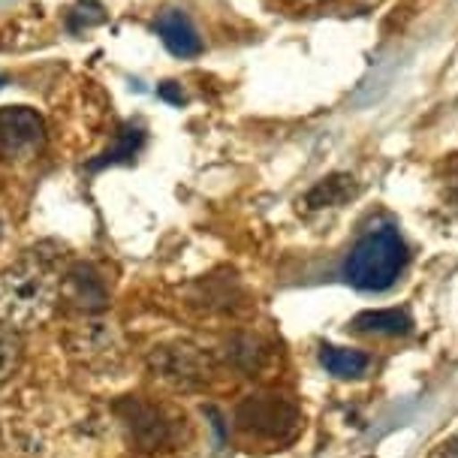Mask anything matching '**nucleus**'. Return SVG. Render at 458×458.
Masks as SVG:
<instances>
[{"instance_id": "6e6552de", "label": "nucleus", "mask_w": 458, "mask_h": 458, "mask_svg": "<svg viewBox=\"0 0 458 458\" xmlns=\"http://www.w3.org/2000/svg\"><path fill=\"white\" fill-rule=\"evenodd\" d=\"M61 299H67L72 308L85 310V314H97L109 301V286L94 266L79 263L61 277Z\"/></svg>"}, {"instance_id": "4468645a", "label": "nucleus", "mask_w": 458, "mask_h": 458, "mask_svg": "<svg viewBox=\"0 0 458 458\" xmlns=\"http://www.w3.org/2000/svg\"><path fill=\"white\" fill-rule=\"evenodd\" d=\"M21 365V335L0 323V383H6Z\"/></svg>"}, {"instance_id": "423d86ee", "label": "nucleus", "mask_w": 458, "mask_h": 458, "mask_svg": "<svg viewBox=\"0 0 458 458\" xmlns=\"http://www.w3.org/2000/svg\"><path fill=\"white\" fill-rule=\"evenodd\" d=\"M235 422L244 435L284 440L299 428V411L281 395H250L235 411Z\"/></svg>"}, {"instance_id": "f03ea898", "label": "nucleus", "mask_w": 458, "mask_h": 458, "mask_svg": "<svg viewBox=\"0 0 458 458\" xmlns=\"http://www.w3.org/2000/svg\"><path fill=\"white\" fill-rule=\"evenodd\" d=\"M407 266V244L401 242L395 229H380V233L365 235L350 253L344 275L356 290L380 293L395 284L401 268Z\"/></svg>"}, {"instance_id": "2eb2a0df", "label": "nucleus", "mask_w": 458, "mask_h": 458, "mask_svg": "<svg viewBox=\"0 0 458 458\" xmlns=\"http://www.w3.org/2000/svg\"><path fill=\"white\" fill-rule=\"evenodd\" d=\"M103 21H106V10L97 0H79L76 10L70 13V30H85Z\"/></svg>"}, {"instance_id": "20e7f679", "label": "nucleus", "mask_w": 458, "mask_h": 458, "mask_svg": "<svg viewBox=\"0 0 458 458\" xmlns=\"http://www.w3.org/2000/svg\"><path fill=\"white\" fill-rule=\"evenodd\" d=\"M151 374L160 383H166L169 389H202L208 386L211 374H215V365L211 359L202 353V350L191 347V344H166V347H157L148 359Z\"/></svg>"}, {"instance_id": "dca6fc26", "label": "nucleus", "mask_w": 458, "mask_h": 458, "mask_svg": "<svg viewBox=\"0 0 458 458\" xmlns=\"http://www.w3.org/2000/svg\"><path fill=\"white\" fill-rule=\"evenodd\" d=\"M157 94H160L166 103H172V106H182V103L187 100L184 91H182V85H175V81H163V85L157 88Z\"/></svg>"}, {"instance_id": "9b49d317", "label": "nucleus", "mask_w": 458, "mask_h": 458, "mask_svg": "<svg viewBox=\"0 0 458 458\" xmlns=\"http://www.w3.org/2000/svg\"><path fill=\"white\" fill-rule=\"evenodd\" d=\"M353 326L359 332H371V335H404L411 332V317L404 314V310H365V314H359Z\"/></svg>"}, {"instance_id": "f8f14e48", "label": "nucleus", "mask_w": 458, "mask_h": 458, "mask_svg": "<svg viewBox=\"0 0 458 458\" xmlns=\"http://www.w3.org/2000/svg\"><path fill=\"white\" fill-rule=\"evenodd\" d=\"M320 362H323L326 371L335 374V377H359V374H365V371H368L371 359H368L365 353H359V350L323 347Z\"/></svg>"}, {"instance_id": "1a4fd4ad", "label": "nucleus", "mask_w": 458, "mask_h": 458, "mask_svg": "<svg viewBox=\"0 0 458 458\" xmlns=\"http://www.w3.org/2000/svg\"><path fill=\"white\" fill-rule=\"evenodd\" d=\"M157 34L163 39V46H166L175 57H196L202 52V43H199V37H196L191 19L178 10H166L160 15Z\"/></svg>"}, {"instance_id": "7ed1b4c3", "label": "nucleus", "mask_w": 458, "mask_h": 458, "mask_svg": "<svg viewBox=\"0 0 458 458\" xmlns=\"http://www.w3.org/2000/svg\"><path fill=\"white\" fill-rule=\"evenodd\" d=\"M114 413H118L121 428L127 431V440L142 453H157L163 446H172L178 440V431H182V416L169 413L163 404H154V401L145 398H133L127 395L124 401L114 404Z\"/></svg>"}, {"instance_id": "a211bd4d", "label": "nucleus", "mask_w": 458, "mask_h": 458, "mask_svg": "<svg viewBox=\"0 0 458 458\" xmlns=\"http://www.w3.org/2000/svg\"><path fill=\"white\" fill-rule=\"evenodd\" d=\"M0 239H4V224H0Z\"/></svg>"}, {"instance_id": "ddd939ff", "label": "nucleus", "mask_w": 458, "mask_h": 458, "mask_svg": "<svg viewBox=\"0 0 458 458\" xmlns=\"http://www.w3.org/2000/svg\"><path fill=\"white\" fill-rule=\"evenodd\" d=\"M145 142V133L139 127H124L118 133V139H114L112 148H106L100 157L88 163V169H103V166H114V163H127L136 157V151L142 148Z\"/></svg>"}, {"instance_id": "f257e3e1", "label": "nucleus", "mask_w": 458, "mask_h": 458, "mask_svg": "<svg viewBox=\"0 0 458 458\" xmlns=\"http://www.w3.org/2000/svg\"><path fill=\"white\" fill-rule=\"evenodd\" d=\"M61 296L57 253L28 250L15 266L0 272V323L21 332L48 320Z\"/></svg>"}, {"instance_id": "f3484780", "label": "nucleus", "mask_w": 458, "mask_h": 458, "mask_svg": "<svg viewBox=\"0 0 458 458\" xmlns=\"http://www.w3.org/2000/svg\"><path fill=\"white\" fill-rule=\"evenodd\" d=\"M435 458H458V440H453V444H444V449H437Z\"/></svg>"}, {"instance_id": "9d476101", "label": "nucleus", "mask_w": 458, "mask_h": 458, "mask_svg": "<svg viewBox=\"0 0 458 458\" xmlns=\"http://www.w3.org/2000/svg\"><path fill=\"white\" fill-rule=\"evenodd\" d=\"M356 196V182L350 175H329L323 178L317 187H310L305 196V206L308 208H335L344 206V202Z\"/></svg>"}, {"instance_id": "39448f33", "label": "nucleus", "mask_w": 458, "mask_h": 458, "mask_svg": "<svg viewBox=\"0 0 458 458\" xmlns=\"http://www.w3.org/2000/svg\"><path fill=\"white\" fill-rule=\"evenodd\" d=\"M46 148V124L28 106L0 109V160L28 163Z\"/></svg>"}, {"instance_id": "0eeeda50", "label": "nucleus", "mask_w": 458, "mask_h": 458, "mask_svg": "<svg viewBox=\"0 0 458 458\" xmlns=\"http://www.w3.org/2000/svg\"><path fill=\"white\" fill-rule=\"evenodd\" d=\"M67 347H70V356L79 359V362L85 368H91V371H109L121 356L118 332L106 320L81 323L76 332H70Z\"/></svg>"}, {"instance_id": "6ab92c4d", "label": "nucleus", "mask_w": 458, "mask_h": 458, "mask_svg": "<svg viewBox=\"0 0 458 458\" xmlns=\"http://www.w3.org/2000/svg\"><path fill=\"white\" fill-rule=\"evenodd\" d=\"M0 85H4V79H0Z\"/></svg>"}]
</instances>
